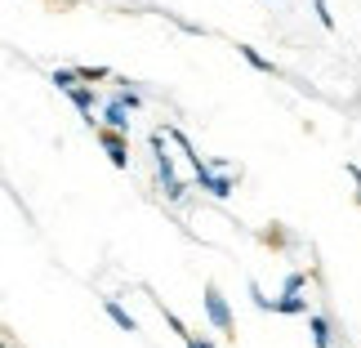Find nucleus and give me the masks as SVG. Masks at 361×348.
Here are the masks:
<instances>
[{
	"mask_svg": "<svg viewBox=\"0 0 361 348\" xmlns=\"http://www.w3.org/2000/svg\"><path fill=\"white\" fill-rule=\"evenodd\" d=\"M152 148H157V179H161V192H165V201H174V205H178V201L188 197V188L174 179V161L165 157V130H157V134H152Z\"/></svg>",
	"mask_w": 361,
	"mask_h": 348,
	"instance_id": "obj_1",
	"label": "nucleus"
},
{
	"mask_svg": "<svg viewBox=\"0 0 361 348\" xmlns=\"http://www.w3.org/2000/svg\"><path fill=\"white\" fill-rule=\"evenodd\" d=\"M197 184L210 192V197H219V201L232 197V170H224V165H210V161L197 165Z\"/></svg>",
	"mask_w": 361,
	"mask_h": 348,
	"instance_id": "obj_2",
	"label": "nucleus"
},
{
	"mask_svg": "<svg viewBox=\"0 0 361 348\" xmlns=\"http://www.w3.org/2000/svg\"><path fill=\"white\" fill-rule=\"evenodd\" d=\"M205 313H210L219 335H232V308H228V299H224L219 286H205Z\"/></svg>",
	"mask_w": 361,
	"mask_h": 348,
	"instance_id": "obj_3",
	"label": "nucleus"
},
{
	"mask_svg": "<svg viewBox=\"0 0 361 348\" xmlns=\"http://www.w3.org/2000/svg\"><path fill=\"white\" fill-rule=\"evenodd\" d=\"M94 134H99V143L107 148V157H112L116 170H125V165H130V143H125V134L121 130H107V125H99Z\"/></svg>",
	"mask_w": 361,
	"mask_h": 348,
	"instance_id": "obj_4",
	"label": "nucleus"
},
{
	"mask_svg": "<svg viewBox=\"0 0 361 348\" xmlns=\"http://www.w3.org/2000/svg\"><path fill=\"white\" fill-rule=\"evenodd\" d=\"M103 125H107V130H121V134H130V107H125V103L116 99V94L103 103Z\"/></svg>",
	"mask_w": 361,
	"mask_h": 348,
	"instance_id": "obj_5",
	"label": "nucleus"
},
{
	"mask_svg": "<svg viewBox=\"0 0 361 348\" xmlns=\"http://www.w3.org/2000/svg\"><path fill=\"white\" fill-rule=\"evenodd\" d=\"M103 308H107V317H112V322H116V326L125 330V335H134V330H138V322H134V317H130V313H125V308H121V304H116V299H107V304H103Z\"/></svg>",
	"mask_w": 361,
	"mask_h": 348,
	"instance_id": "obj_6",
	"label": "nucleus"
},
{
	"mask_svg": "<svg viewBox=\"0 0 361 348\" xmlns=\"http://www.w3.org/2000/svg\"><path fill=\"white\" fill-rule=\"evenodd\" d=\"M237 49H241V59H245L250 67H255V72H268V76H276V63H268L259 49H250V45H237Z\"/></svg>",
	"mask_w": 361,
	"mask_h": 348,
	"instance_id": "obj_7",
	"label": "nucleus"
},
{
	"mask_svg": "<svg viewBox=\"0 0 361 348\" xmlns=\"http://www.w3.org/2000/svg\"><path fill=\"white\" fill-rule=\"evenodd\" d=\"M308 326H312V340H317V348H330V322L322 313H308Z\"/></svg>",
	"mask_w": 361,
	"mask_h": 348,
	"instance_id": "obj_8",
	"label": "nucleus"
},
{
	"mask_svg": "<svg viewBox=\"0 0 361 348\" xmlns=\"http://www.w3.org/2000/svg\"><path fill=\"white\" fill-rule=\"evenodd\" d=\"M49 80H54V85H59V90L67 94V90H76V85H80V72H76V67H59V72H54Z\"/></svg>",
	"mask_w": 361,
	"mask_h": 348,
	"instance_id": "obj_9",
	"label": "nucleus"
},
{
	"mask_svg": "<svg viewBox=\"0 0 361 348\" xmlns=\"http://www.w3.org/2000/svg\"><path fill=\"white\" fill-rule=\"evenodd\" d=\"M116 99L130 107V112H138V107H143V99H138V90L130 85V80H116Z\"/></svg>",
	"mask_w": 361,
	"mask_h": 348,
	"instance_id": "obj_10",
	"label": "nucleus"
},
{
	"mask_svg": "<svg viewBox=\"0 0 361 348\" xmlns=\"http://www.w3.org/2000/svg\"><path fill=\"white\" fill-rule=\"evenodd\" d=\"M276 313H290V317H299V313H308V304H303L299 295H281V299H276Z\"/></svg>",
	"mask_w": 361,
	"mask_h": 348,
	"instance_id": "obj_11",
	"label": "nucleus"
},
{
	"mask_svg": "<svg viewBox=\"0 0 361 348\" xmlns=\"http://www.w3.org/2000/svg\"><path fill=\"white\" fill-rule=\"evenodd\" d=\"M250 299H255L263 313H276V299H268V295H263V290H259V282H250Z\"/></svg>",
	"mask_w": 361,
	"mask_h": 348,
	"instance_id": "obj_12",
	"label": "nucleus"
},
{
	"mask_svg": "<svg viewBox=\"0 0 361 348\" xmlns=\"http://www.w3.org/2000/svg\"><path fill=\"white\" fill-rule=\"evenodd\" d=\"M303 282H308L303 272H290V277H286V286H281V295H299V290H303Z\"/></svg>",
	"mask_w": 361,
	"mask_h": 348,
	"instance_id": "obj_13",
	"label": "nucleus"
},
{
	"mask_svg": "<svg viewBox=\"0 0 361 348\" xmlns=\"http://www.w3.org/2000/svg\"><path fill=\"white\" fill-rule=\"evenodd\" d=\"M317 18H322V27H335V13H330V0H312Z\"/></svg>",
	"mask_w": 361,
	"mask_h": 348,
	"instance_id": "obj_14",
	"label": "nucleus"
},
{
	"mask_svg": "<svg viewBox=\"0 0 361 348\" xmlns=\"http://www.w3.org/2000/svg\"><path fill=\"white\" fill-rule=\"evenodd\" d=\"M76 72H80V80H107V76H112L107 67H76Z\"/></svg>",
	"mask_w": 361,
	"mask_h": 348,
	"instance_id": "obj_15",
	"label": "nucleus"
},
{
	"mask_svg": "<svg viewBox=\"0 0 361 348\" xmlns=\"http://www.w3.org/2000/svg\"><path fill=\"white\" fill-rule=\"evenodd\" d=\"M183 344H188V348H214V344H210V340H197V335H188V340H183Z\"/></svg>",
	"mask_w": 361,
	"mask_h": 348,
	"instance_id": "obj_16",
	"label": "nucleus"
},
{
	"mask_svg": "<svg viewBox=\"0 0 361 348\" xmlns=\"http://www.w3.org/2000/svg\"><path fill=\"white\" fill-rule=\"evenodd\" d=\"M353 179H357V188H361V170H357V165H353Z\"/></svg>",
	"mask_w": 361,
	"mask_h": 348,
	"instance_id": "obj_17",
	"label": "nucleus"
},
{
	"mask_svg": "<svg viewBox=\"0 0 361 348\" xmlns=\"http://www.w3.org/2000/svg\"><path fill=\"white\" fill-rule=\"evenodd\" d=\"M5 348H9V344H5Z\"/></svg>",
	"mask_w": 361,
	"mask_h": 348,
	"instance_id": "obj_18",
	"label": "nucleus"
}]
</instances>
